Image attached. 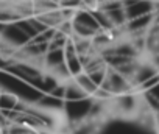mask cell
<instances>
[{"label":"cell","mask_w":159,"mask_h":134,"mask_svg":"<svg viewBox=\"0 0 159 134\" xmlns=\"http://www.w3.org/2000/svg\"><path fill=\"white\" fill-rule=\"evenodd\" d=\"M72 80L75 81V84L81 89L88 97H92L94 94H95V91L98 89V86L91 80V77L86 74V72H81V74H78V75H75V77H72Z\"/></svg>","instance_id":"6da1fadb"}]
</instances>
